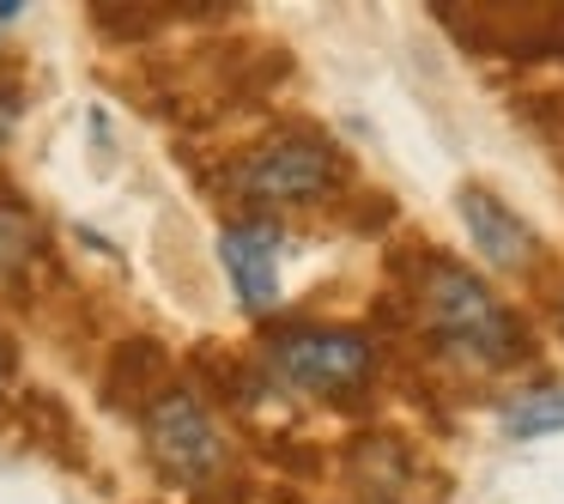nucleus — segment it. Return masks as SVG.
<instances>
[{
    "label": "nucleus",
    "instance_id": "nucleus-1",
    "mask_svg": "<svg viewBox=\"0 0 564 504\" xmlns=\"http://www.w3.org/2000/svg\"><path fill=\"white\" fill-rule=\"evenodd\" d=\"M425 310L431 329L467 358V365H510L522 353V329L510 322V310L486 292V280H474L467 268H449L437 261L425 286Z\"/></svg>",
    "mask_w": 564,
    "mask_h": 504
},
{
    "label": "nucleus",
    "instance_id": "nucleus-2",
    "mask_svg": "<svg viewBox=\"0 0 564 504\" xmlns=\"http://www.w3.org/2000/svg\"><path fill=\"white\" fill-rule=\"evenodd\" d=\"M268 365L280 383L322 395V389H346V383L370 377L377 353H370V341L352 329H297V334H280V341H273Z\"/></svg>",
    "mask_w": 564,
    "mask_h": 504
},
{
    "label": "nucleus",
    "instance_id": "nucleus-3",
    "mask_svg": "<svg viewBox=\"0 0 564 504\" xmlns=\"http://www.w3.org/2000/svg\"><path fill=\"white\" fill-rule=\"evenodd\" d=\"M340 183V152L322 140H268L243 164V195L256 201H322Z\"/></svg>",
    "mask_w": 564,
    "mask_h": 504
},
{
    "label": "nucleus",
    "instance_id": "nucleus-4",
    "mask_svg": "<svg viewBox=\"0 0 564 504\" xmlns=\"http://www.w3.org/2000/svg\"><path fill=\"white\" fill-rule=\"evenodd\" d=\"M152 455H159L171 474H183V480H207V474H219V462H225V443H219V431H213V419H207V407L195 401L188 389H171L159 407H152Z\"/></svg>",
    "mask_w": 564,
    "mask_h": 504
},
{
    "label": "nucleus",
    "instance_id": "nucleus-5",
    "mask_svg": "<svg viewBox=\"0 0 564 504\" xmlns=\"http://www.w3.org/2000/svg\"><path fill=\"white\" fill-rule=\"evenodd\" d=\"M280 225L273 219H249V225H225L219 232V261L231 274L243 310H273L280 304Z\"/></svg>",
    "mask_w": 564,
    "mask_h": 504
},
{
    "label": "nucleus",
    "instance_id": "nucleus-6",
    "mask_svg": "<svg viewBox=\"0 0 564 504\" xmlns=\"http://www.w3.org/2000/svg\"><path fill=\"white\" fill-rule=\"evenodd\" d=\"M455 213H462V225H467V244H474L491 268H528V261H534V232H528L498 195L462 189V195H455Z\"/></svg>",
    "mask_w": 564,
    "mask_h": 504
},
{
    "label": "nucleus",
    "instance_id": "nucleus-7",
    "mask_svg": "<svg viewBox=\"0 0 564 504\" xmlns=\"http://www.w3.org/2000/svg\"><path fill=\"white\" fill-rule=\"evenodd\" d=\"M503 431H510L516 443L564 431V389H528L522 401H510L503 407Z\"/></svg>",
    "mask_w": 564,
    "mask_h": 504
},
{
    "label": "nucleus",
    "instance_id": "nucleus-8",
    "mask_svg": "<svg viewBox=\"0 0 564 504\" xmlns=\"http://www.w3.org/2000/svg\"><path fill=\"white\" fill-rule=\"evenodd\" d=\"M31 249H37V219L25 207H13V201H0V280L25 268Z\"/></svg>",
    "mask_w": 564,
    "mask_h": 504
},
{
    "label": "nucleus",
    "instance_id": "nucleus-9",
    "mask_svg": "<svg viewBox=\"0 0 564 504\" xmlns=\"http://www.w3.org/2000/svg\"><path fill=\"white\" fill-rule=\"evenodd\" d=\"M13 128H19V98L13 92H0V147L13 140Z\"/></svg>",
    "mask_w": 564,
    "mask_h": 504
},
{
    "label": "nucleus",
    "instance_id": "nucleus-10",
    "mask_svg": "<svg viewBox=\"0 0 564 504\" xmlns=\"http://www.w3.org/2000/svg\"><path fill=\"white\" fill-rule=\"evenodd\" d=\"M0 371H7V358H0Z\"/></svg>",
    "mask_w": 564,
    "mask_h": 504
}]
</instances>
